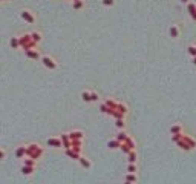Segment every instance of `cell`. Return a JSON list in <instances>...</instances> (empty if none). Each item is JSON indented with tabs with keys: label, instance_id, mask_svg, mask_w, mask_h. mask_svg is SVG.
I'll return each mask as SVG.
<instances>
[{
	"label": "cell",
	"instance_id": "33",
	"mask_svg": "<svg viewBox=\"0 0 196 184\" xmlns=\"http://www.w3.org/2000/svg\"><path fill=\"white\" fill-rule=\"evenodd\" d=\"M91 101H98V94L97 92H91Z\"/></svg>",
	"mask_w": 196,
	"mask_h": 184
},
{
	"label": "cell",
	"instance_id": "20",
	"mask_svg": "<svg viewBox=\"0 0 196 184\" xmlns=\"http://www.w3.org/2000/svg\"><path fill=\"white\" fill-rule=\"evenodd\" d=\"M182 132V126L181 124H175V126H172L170 127V134L173 135V134H181Z\"/></svg>",
	"mask_w": 196,
	"mask_h": 184
},
{
	"label": "cell",
	"instance_id": "31",
	"mask_svg": "<svg viewBox=\"0 0 196 184\" xmlns=\"http://www.w3.org/2000/svg\"><path fill=\"white\" fill-rule=\"evenodd\" d=\"M101 3L104 6H113L115 5V0H101Z\"/></svg>",
	"mask_w": 196,
	"mask_h": 184
},
{
	"label": "cell",
	"instance_id": "6",
	"mask_svg": "<svg viewBox=\"0 0 196 184\" xmlns=\"http://www.w3.org/2000/svg\"><path fill=\"white\" fill-rule=\"evenodd\" d=\"M20 15H22V18L25 22H28V23H35V17L32 15V12H29L28 9H23V11L20 12Z\"/></svg>",
	"mask_w": 196,
	"mask_h": 184
},
{
	"label": "cell",
	"instance_id": "27",
	"mask_svg": "<svg viewBox=\"0 0 196 184\" xmlns=\"http://www.w3.org/2000/svg\"><path fill=\"white\" fill-rule=\"evenodd\" d=\"M127 137H129V135H127L126 132H120V134L117 135V140H118L120 143H123V141H124V140H126V138H127Z\"/></svg>",
	"mask_w": 196,
	"mask_h": 184
},
{
	"label": "cell",
	"instance_id": "12",
	"mask_svg": "<svg viewBox=\"0 0 196 184\" xmlns=\"http://www.w3.org/2000/svg\"><path fill=\"white\" fill-rule=\"evenodd\" d=\"M66 155L70 156V158H74V160H78L80 152H78V150H74L72 147H68V149H66Z\"/></svg>",
	"mask_w": 196,
	"mask_h": 184
},
{
	"label": "cell",
	"instance_id": "7",
	"mask_svg": "<svg viewBox=\"0 0 196 184\" xmlns=\"http://www.w3.org/2000/svg\"><path fill=\"white\" fill-rule=\"evenodd\" d=\"M25 54H26L28 58H32V60H38L40 58V52L37 49H28V51H25Z\"/></svg>",
	"mask_w": 196,
	"mask_h": 184
},
{
	"label": "cell",
	"instance_id": "24",
	"mask_svg": "<svg viewBox=\"0 0 196 184\" xmlns=\"http://www.w3.org/2000/svg\"><path fill=\"white\" fill-rule=\"evenodd\" d=\"M81 98H83V101H87V103H89V101H91V92H89V91H83L81 92Z\"/></svg>",
	"mask_w": 196,
	"mask_h": 184
},
{
	"label": "cell",
	"instance_id": "17",
	"mask_svg": "<svg viewBox=\"0 0 196 184\" xmlns=\"http://www.w3.org/2000/svg\"><path fill=\"white\" fill-rule=\"evenodd\" d=\"M120 146H121V143L117 140V138L107 143V147H109V149H120Z\"/></svg>",
	"mask_w": 196,
	"mask_h": 184
},
{
	"label": "cell",
	"instance_id": "9",
	"mask_svg": "<svg viewBox=\"0 0 196 184\" xmlns=\"http://www.w3.org/2000/svg\"><path fill=\"white\" fill-rule=\"evenodd\" d=\"M78 163L81 164V166H83L84 169H91V167H92V163L89 161L87 158H84V156H81V155L78 156Z\"/></svg>",
	"mask_w": 196,
	"mask_h": 184
},
{
	"label": "cell",
	"instance_id": "28",
	"mask_svg": "<svg viewBox=\"0 0 196 184\" xmlns=\"http://www.w3.org/2000/svg\"><path fill=\"white\" fill-rule=\"evenodd\" d=\"M187 52H189L192 57H195V55H196V46L195 45H190L189 48H187Z\"/></svg>",
	"mask_w": 196,
	"mask_h": 184
},
{
	"label": "cell",
	"instance_id": "23",
	"mask_svg": "<svg viewBox=\"0 0 196 184\" xmlns=\"http://www.w3.org/2000/svg\"><path fill=\"white\" fill-rule=\"evenodd\" d=\"M31 37H32V40H34L35 43H40V42H41V34H40V32H32Z\"/></svg>",
	"mask_w": 196,
	"mask_h": 184
},
{
	"label": "cell",
	"instance_id": "2",
	"mask_svg": "<svg viewBox=\"0 0 196 184\" xmlns=\"http://www.w3.org/2000/svg\"><path fill=\"white\" fill-rule=\"evenodd\" d=\"M43 155V149H41V146L38 144H29V146H26V156H29V158H34V160H38L40 156Z\"/></svg>",
	"mask_w": 196,
	"mask_h": 184
},
{
	"label": "cell",
	"instance_id": "10",
	"mask_svg": "<svg viewBox=\"0 0 196 184\" xmlns=\"http://www.w3.org/2000/svg\"><path fill=\"white\" fill-rule=\"evenodd\" d=\"M187 9H189V12H190V17L193 18V20H196V3L189 2L187 3Z\"/></svg>",
	"mask_w": 196,
	"mask_h": 184
},
{
	"label": "cell",
	"instance_id": "36",
	"mask_svg": "<svg viewBox=\"0 0 196 184\" xmlns=\"http://www.w3.org/2000/svg\"><path fill=\"white\" fill-rule=\"evenodd\" d=\"M181 2H182V3H189V0H181Z\"/></svg>",
	"mask_w": 196,
	"mask_h": 184
},
{
	"label": "cell",
	"instance_id": "13",
	"mask_svg": "<svg viewBox=\"0 0 196 184\" xmlns=\"http://www.w3.org/2000/svg\"><path fill=\"white\" fill-rule=\"evenodd\" d=\"M70 140H83V132L81 131H72L69 134Z\"/></svg>",
	"mask_w": 196,
	"mask_h": 184
},
{
	"label": "cell",
	"instance_id": "11",
	"mask_svg": "<svg viewBox=\"0 0 196 184\" xmlns=\"http://www.w3.org/2000/svg\"><path fill=\"white\" fill-rule=\"evenodd\" d=\"M48 146H51V147H61V140L60 138H48Z\"/></svg>",
	"mask_w": 196,
	"mask_h": 184
},
{
	"label": "cell",
	"instance_id": "19",
	"mask_svg": "<svg viewBox=\"0 0 196 184\" xmlns=\"http://www.w3.org/2000/svg\"><path fill=\"white\" fill-rule=\"evenodd\" d=\"M9 45H11V48H12V49H17V48H20V43H19V37H12V39L9 40Z\"/></svg>",
	"mask_w": 196,
	"mask_h": 184
},
{
	"label": "cell",
	"instance_id": "32",
	"mask_svg": "<svg viewBox=\"0 0 196 184\" xmlns=\"http://www.w3.org/2000/svg\"><path fill=\"white\" fill-rule=\"evenodd\" d=\"M100 109H101V112H103V114H109V107L106 106L104 103H103V104L100 106Z\"/></svg>",
	"mask_w": 196,
	"mask_h": 184
},
{
	"label": "cell",
	"instance_id": "37",
	"mask_svg": "<svg viewBox=\"0 0 196 184\" xmlns=\"http://www.w3.org/2000/svg\"><path fill=\"white\" fill-rule=\"evenodd\" d=\"M0 2H8V0H0Z\"/></svg>",
	"mask_w": 196,
	"mask_h": 184
},
{
	"label": "cell",
	"instance_id": "35",
	"mask_svg": "<svg viewBox=\"0 0 196 184\" xmlns=\"http://www.w3.org/2000/svg\"><path fill=\"white\" fill-rule=\"evenodd\" d=\"M193 64H196V55H195V57H193Z\"/></svg>",
	"mask_w": 196,
	"mask_h": 184
},
{
	"label": "cell",
	"instance_id": "26",
	"mask_svg": "<svg viewBox=\"0 0 196 184\" xmlns=\"http://www.w3.org/2000/svg\"><path fill=\"white\" fill-rule=\"evenodd\" d=\"M72 6H74V9H81L84 6V2L83 0H75V2L72 3Z\"/></svg>",
	"mask_w": 196,
	"mask_h": 184
},
{
	"label": "cell",
	"instance_id": "3",
	"mask_svg": "<svg viewBox=\"0 0 196 184\" xmlns=\"http://www.w3.org/2000/svg\"><path fill=\"white\" fill-rule=\"evenodd\" d=\"M19 43H20V48L23 49V51H28V49H34L35 48V43L34 40H32V37H31V34H25V35H20L19 37Z\"/></svg>",
	"mask_w": 196,
	"mask_h": 184
},
{
	"label": "cell",
	"instance_id": "25",
	"mask_svg": "<svg viewBox=\"0 0 196 184\" xmlns=\"http://www.w3.org/2000/svg\"><path fill=\"white\" fill-rule=\"evenodd\" d=\"M136 170H138L136 164H135V163H129V166H127V172H130V173H136Z\"/></svg>",
	"mask_w": 196,
	"mask_h": 184
},
{
	"label": "cell",
	"instance_id": "14",
	"mask_svg": "<svg viewBox=\"0 0 196 184\" xmlns=\"http://www.w3.org/2000/svg\"><path fill=\"white\" fill-rule=\"evenodd\" d=\"M15 156H17V158H23V156H26V146H19V147H17Z\"/></svg>",
	"mask_w": 196,
	"mask_h": 184
},
{
	"label": "cell",
	"instance_id": "1",
	"mask_svg": "<svg viewBox=\"0 0 196 184\" xmlns=\"http://www.w3.org/2000/svg\"><path fill=\"white\" fill-rule=\"evenodd\" d=\"M176 144L179 146V149L182 150H193L195 147H196V141L193 140V138H190L189 135H181V138L176 141Z\"/></svg>",
	"mask_w": 196,
	"mask_h": 184
},
{
	"label": "cell",
	"instance_id": "16",
	"mask_svg": "<svg viewBox=\"0 0 196 184\" xmlns=\"http://www.w3.org/2000/svg\"><path fill=\"white\" fill-rule=\"evenodd\" d=\"M106 106H107L109 107V115H110V110H113L115 107H117V101H115V100H106V103H104Z\"/></svg>",
	"mask_w": 196,
	"mask_h": 184
},
{
	"label": "cell",
	"instance_id": "22",
	"mask_svg": "<svg viewBox=\"0 0 196 184\" xmlns=\"http://www.w3.org/2000/svg\"><path fill=\"white\" fill-rule=\"evenodd\" d=\"M32 170H34L32 166H25V164H23V167H22V173H23V175H31Z\"/></svg>",
	"mask_w": 196,
	"mask_h": 184
},
{
	"label": "cell",
	"instance_id": "8",
	"mask_svg": "<svg viewBox=\"0 0 196 184\" xmlns=\"http://www.w3.org/2000/svg\"><path fill=\"white\" fill-rule=\"evenodd\" d=\"M61 140V147H65V149H68V147H70V138H69V134H63L60 137Z\"/></svg>",
	"mask_w": 196,
	"mask_h": 184
},
{
	"label": "cell",
	"instance_id": "30",
	"mask_svg": "<svg viewBox=\"0 0 196 184\" xmlns=\"http://www.w3.org/2000/svg\"><path fill=\"white\" fill-rule=\"evenodd\" d=\"M23 164H25V166H32V167H34V166H35V160H34V158H29V156H28V158L23 161Z\"/></svg>",
	"mask_w": 196,
	"mask_h": 184
},
{
	"label": "cell",
	"instance_id": "38",
	"mask_svg": "<svg viewBox=\"0 0 196 184\" xmlns=\"http://www.w3.org/2000/svg\"><path fill=\"white\" fill-rule=\"evenodd\" d=\"M72 2H75V0H72Z\"/></svg>",
	"mask_w": 196,
	"mask_h": 184
},
{
	"label": "cell",
	"instance_id": "29",
	"mask_svg": "<svg viewBox=\"0 0 196 184\" xmlns=\"http://www.w3.org/2000/svg\"><path fill=\"white\" fill-rule=\"evenodd\" d=\"M117 127L118 129H124V126H126V123H124V118H117Z\"/></svg>",
	"mask_w": 196,
	"mask_h": 184
},
{
	"label": "cell",
	"instance_id": "4",
	"mask_svg": "<svg viewBox=\"0 0 196 184\" xmlns=\"http://www.w3.org/2000/svg\"><path fill=\"white\" fill-rule=\"evenodd\" d=\"M135 147H136V146H135V141H133L130 137H127L126 140H124V141L121 143L120 149H121V150H123L124 153H129L130 150H133V149H135Z\"/></svg>",
	"mask_w": 196,
	"mask_h": 184
},
{
	"label": "cell",
	"instance_id": "21",
	"mask_svg": "<svg viewBox=\"0 0 196 184\" xmlns=\"http://www.w3.org/2000/svg\"><path fill=\"white\" fill-rule=\"evenodd\" d=\"M129 163H136V158H138V155H136V152H135V149L133 150H130L129 153Z\"/></svg>",
	"mask_w": 196,
	"mask_h": 184
},
{
	"label": "cell",
	"instance_id": "15",
	"mask_svg": "<svg viewBox=\"0 0 196 184\" xmlns=\"http://www.w3.org/2000/svg\"><path fill=\"white\" fill-rule=\"evenodd\" d=\"M170 35L173 37V39H178V37H179V28H178L176 25H172V28H170Z\"/></svg>",
	"mask_w": 196,
	"mask_h": 184
},
{
	"label": "cell",
	"instance_id": "34",
	"mask_svg": "<svg viewBox=\"0 0 196 184\" xmlns=\"http://www.w3.org/2000/svg\"><path fill=\"white\" fill-rule=\"evenodd\" d=\"M3 158H5V152L0 149V160H3Z\"/></svg>",
	"mask_w": 196,
	"mask_h": 184
},
{
	"label": "cell",
	"instance_id": "5",
	"mask_svg": "<svg viewBox=\"0 0 196 184\" xmlns=\"http://www.w3.org/2000/svg\"><path fill=\"white\" fill-rule=\"evenodd\" d=\"M40 58H41V63H43L46 68H49V69H57V68H58L57 61L52 58V57H49V55H43V57H40Z\"/></svg>",
	"mask_w": 196,
	"mask_h": 184
},
{
	"label": "cell",
	"instance_id": "18",
	"mask_svg": "<svg viewBox=\"0 0 196 184\" xmlns=\"http://www.w3.org/2000/svg\"><path fill=\"white\" fill-rule=\"evenodd\" d=\"M126 181H127V183H136V181H138V177H136L135 173L127 172V175H126Z\"/></svg>",
	"mask_w": 196,
	"mask_h": 184
}]
</instances>
